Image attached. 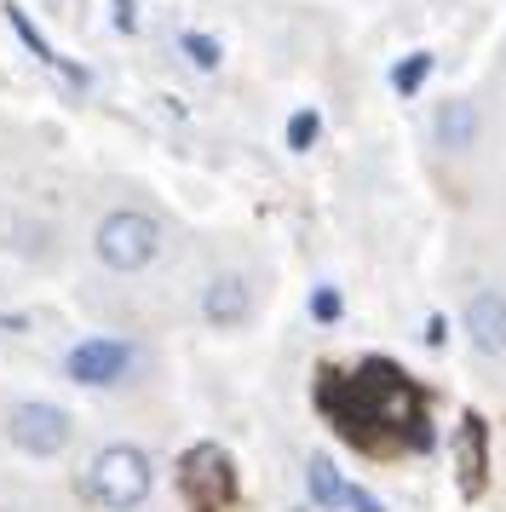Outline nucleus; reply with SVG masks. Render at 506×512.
<instances>
[{
	"instance_id": "f257e3e1",
	"label": "nucleus",
	"mask_w": 506,
	"mask_h": 512,
	"mask_svg": "<svg viewBox=\"0 0 506 512\" xmlns=\"http://www.w3.org/2000/svg\"><path fill=\"white\" fill-rule=\"evenodd\" d=\"M317 409L351 449L380 461L432 449V397L386 357H368L357 369H322Z\"/></svg>"
},
{
	"instance_id": "9b49d317",
	"label": "nucleus",
	"mask_w": 506,
	"mask_h": 512,
	"mask_svg": "<svg viewBox=\"0 0 506 512\" xmlns=\"http://www.w3.org/2000/svg\"><path fill=\"white\" fill-rule=\"evenodd\" d=\"M179 47H184V58H190L196 70H219V41H213V35H184Z\"/></svg>"
},
{
	"instance_id": "7ed1b4c3",
	"label": "nucleus",
	"mask_w": 506,
	"mask_h": 512,
	"mask_svg": "<svg viewBox=\"0 0 506 512\" xmlns=\"http://www.w3.org/2000/svg\"><path fill=\"white\" fill-rule=\"evenodd\" d=\"M0 443L23 461H69L81 443V420L52 397H12L0 403Z\"/></svg>"
},
{
	"instance_id": "6e6552de",
	"label": "nucleus",
	"mask_w": 506,
	"mask_h": 512,
	"mask_svg": "<svg viewBox=\"0 0 506 512\" xmlns=\"http://www.w3.org/2000/svg\"><path fill=\"white\" fill-rule=\"evenodd\" d=\"M196 311H202V323L219 328V334L242 328L253 317V282L242 277V271H213V277L202 282V294H196Z\"/></svg>"
},
{
	"instance_id": "f8f14e48",
	"label": "nucleus",
	"mask_w": 506,
	"mask_h": 512,
	"mask_svg": "<svg viewBox=\"0 0 506 512\" xmlns=\"http://www.w3.org/2000/svg\"><path fill=\"white\" fill-rule=\"evenodd\" d=\"M311 139H317V116L305 110V116L288 121V144H294V150H311Z\"/></svg>"
},
{
	"instance_id": "423d86ee",
	"label": "nucleus",
	"mask_w": 506,
	"mask_h": 512,
	"mask_svg": "<svg viewBox=\"0 0 506 512\" xmlns=\"http://www.w3.org/2000/svg\"><path fill=\"white\" fill-rule=\"evenodd\" d=\"M179 495L190 512H236V466L219 443H196V449H184L179 461Z\"/></svg>"
},
{
	"instance_id": "f03ea898",
	"label": "nucleus",
	"mask_w": 506,
	"mask_h": 512,
	"mask_svg": "<svg viewBox=\"0 0 506 512\" xmlns=\"http://www.w3.org/2000/svg\"><path fill=\"white\" fill-rule=\"evenodd\" d=\"M156 478H161V466L144 443H133V438L92 443L87 455L75 461V501L87 512H150Z\"/></svg>"
},
{
	"instance_id": "9d476101",
	"label": "nucleus",
	"mask_w": 506,
	"mask_h": 512,
	"mask_svg": "<svg viewBox=\"0 0 506 512\" xmlns=\"http://www.w3.org/2000/svg\"><path fill=\"white\" fill-rule=\"evenodd\" d=\"M426 75H432V52H414L409 64H397V70H391V87H397V93H414Z\"/></svg>"
},
{
	"instance_id": "39448f33",
	"label": "nucleus",
	"mask_w": 506,
	"mask_h": 512,
	"mask_svg": "<svg viewBox=\"0 0 506 512\" xmlns=\"http://www.w3.org/2000/svg\"><path fill=\"white\" fill-rule=\"evenodd\" d=\"M58 369H64L69 386H87V392H127V386L144 380L150 357H144V346L127 340V334H87V340H75V346L64 351Z\"/></svg>"
},
{
	"instance_id": "0eeeda50",
	"label": "nucleus",
	"mask_w": 506,
	"mask_h": 512,
	"mask_svg": "<svg viewBox=\"0 0 506 512\" xmlns=\"http://www.w3.org/2000/svg\"><path fill=\"white\" fill-rule=\"evenodd\" d=\"M460 328L483 363H506V288H472L460 305Z\"/></svg>"
},
{
	"instance_id": "20e7f679",
	"label": "nucleus",
	"mask_w": 506,
	"mask_h": 512,
	"mask_svg": "<svg viewBox=\"0 0 506 512\" xmlns=\"http://www.w3.org/2000/svg\"><path fill=\"white\" fill-rule=\"evenodd\" d=\"M161 254H167V231H161L156 213L144 208H110L92 231V259L110 277H144Z\"/></svg>"
},
{
	"instance_id": "1a4fd4ad",
	"label": "nucleus",
	"mask_w": 506,
	"mask_h": 512,
	"mask_svg": "<svg viewBox=\"0 0 506 512\" xmlns=\"http://www.w3.org/2000/svg\"><path fill=\"white\" fill-rule=\"evenodd\" d=\"M432 139L443 144V150H472V144L483 139V110L478 98L466 93H449L443 104L432 110Z\"/></svg>"
}]
</instances>
